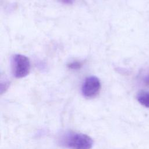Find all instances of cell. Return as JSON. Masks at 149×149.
Returning a JSON list of instances; mask_svg holds the SVG:
<instances>
[{"instance_id": "8992f818", "label": "cell", "mask_w": 149, "mask_h": 149, "mask_svg": "<svg viewBox=\"0 0 149 149\" xmlns=\"http://www.w3.org/2000/svg\"><path fill=\"white\" fill-rule=\"evenodd\" d=\"M143 81L146 85L149 86V70L143 76Z\"/></svg>"}, {"instance_id": "52a82bcc", "label": "cell", "mask_w": 149, "mask_h": 149, "mask_svg": "<svg viewBox=\"0 0 149 149\" xmlns=\"http://www.w3.org/2000/svg\"><path fill=\"white\" fill-rule=\"evenodd\" d=\"M59 1L65 4H72L74 1V0H59Z\"/></svg>"}, {"instance_id": "7a4b0ae2", "label": "cell", "mask_w": 149, "mask_h": 149, "mask_svg": "<svg viewBox=\"0 0 149 149\" xmlns=\"http://www.w3.org/2000/svg\"><path fill=\"white\" fill-rule=\"evenodd\" d=\"M11 69L12 74L16 78L26 77L30 70L29 59L22 54L14 55L11 60Z\"/></svg>"}, {"instance_id": "277c9868", "label": "cell", "mask_w": 149, "mask_h": 149, "mask_svg": "<svg viewBox=\"0 0 149 149\" xmlns=\"http://www.w3.org/2000/svg\"><path fill=\"white\" fill-rule=\"evenodd\" d=\"M139 102L143 106L149 108V92L141 91L139 93L137 96Z\"/></svg>"}, {"instance_id": "3957f363", "label": "cell", "mask_w": 149, "mask_h": 149, "mask_svg": "<svg viewBox=\"0 0 149 149\" xmlns=\"http://www.w3.org/2000/svg\"><path fill=\"white\" fill-rule=\"evenodd\" d=\"M101 84L100 79L95 76L87 77L81 87V92L84 97L87 98L95 97L100 92Z\"/></svg>"}, {"instance_id": "5b68a950", "label": "cell", "mask_w": 149, "mask_h": 149, "mask_svg": "<svg viewBox=\"0 0 149 149\" xmlns=\"http://www.w3.org/2000/svg\"><path fill=\"white\" fill-rule=\"evenodd\" d=\"M81 66V64L80 62H73V63H71L69 64V68L70 69H79L80 68Z\"/></svg>"}, {"instance_id": "6da1fadb", "label": "cell", "mask_w": 149, "mask_h": 149, "mask_svg": "<svg viewBox=\"0 0 149 149\" xmlns=\"http://www.w3.org/2000/svg\"><path fill=\"white\" fill-rule=\"evenodd\" d=\"M63 144L70 149H90L93 145V139L81 133H71L63 140Z\"/></svg>"}]
</instances>
